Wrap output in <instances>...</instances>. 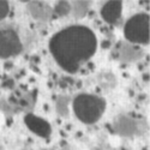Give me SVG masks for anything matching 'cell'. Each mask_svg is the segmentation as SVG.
Returning a JSON list of instances; mask_svg holds the SVG:
<instances>
[{
    "label": "cell",
    "mask_w": 150,
    "mask_h": 150,
    "mask_svg": "<svg viewBox=\"0 0 150 150\" xmlns=\"http://www.w3.org/2000/svg\"><path fill=\"white\" fill-rule=\"evenodd\" d=\"M125 37L133 43L149 42V16L138 13L131 17L124 28Z\"/></svg>",
    "instance_id": "obj_3"
},
{
    "label": "cell",
    "mask_w": 150,
    "mask_h": 150,
    "mask_svg": "<svg viewBox=\"0 0 150 150\" xmlns=\"http://www.w3.org/2000/svg\"><path fill=\"white\" fill-rule=\"evenodd\" d=\"M8 10H10L8 3L7 1H4V0H0V21L4 19L7 16Z\"/></svg>",
    "instance_id": "obj_7"
},
{
    "label": "cell",
    "mask_w": 150,
    "mask_h": 150,
    "mask_svg": "<svg viewBox=\"0 0 150 150\" xmlns=\"http://www.w3.org/2000/svg\"><path fill=\"white\" fill-rule=\"evenodd\" d=\"M105 101L95 95L82 94L73 101V110L76 117L85 124L96 122L105 112Z\"/></svg>",
    "instance_id": "obj_2"
},
{
    "label": "cell",
    "mask_w": 150,
    "mask_h": 150,
    "mask_svg": "<svg viewBox=\"0 0 150 150\" xmlns=\"http://www.w3.org/2000/svg\"><path fill=\"white\" fill-rule=\"evenodd\" d=\"M122 11V4L120 1H108L101 8V16L107 23L117 22Z\"/></svg>",
    "instance_id": "obj_5"
},
{
    "label": "cell",
    "mask_w": 150,
    "mask_h": 150,
    "mask_svg": "<svg viewBox=\"0 0 150 150\" xmlns=\"http://www.w3.org/2000/svg\"><path fill=\"white\" fill-rule=\"evenodd\" d=\"M25 122L28 125V127L34 131L35 133L40 134V136H48L49 132H51V126H49V124L46 122L45 120L37 118L35 115H28L25 118Z\"/></svg>",
    "instance_id": "obj_6"
},
{
    "label": "cell",
    "mask_w": 150,
    "mask_h": 150,
    "mask_svg": "<svg viewBox=\"0 0 150 150\" xmlns=\"http://www.w3.org/2000/svg\"><path fill=\"white\" fill-rule=\"evenodd\" d=\"M22 42L18 35L6 28H0V58H11L19 54Z\"/></svg>",
    "instance_id": "obj_4"
},
{
    "label": "cell",
    "mask_w": 150,
    "mask_h": 150,
    "mask_svg": "<svg viewBox=\"0 0 150 150\" xmlns=\"http://www.w3.org/2000/svg\"><path fill=\"white\" fill-rule=\"evenodd\" d=\"M95 34L84 25H71L57 33L49 41V51L58 65L65 71L76 72L96 52Z\"/></svg>",
    "instance_id": "obj_1"
}]
</instances>
